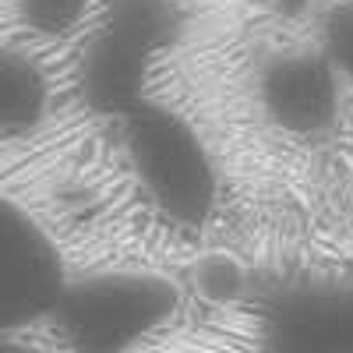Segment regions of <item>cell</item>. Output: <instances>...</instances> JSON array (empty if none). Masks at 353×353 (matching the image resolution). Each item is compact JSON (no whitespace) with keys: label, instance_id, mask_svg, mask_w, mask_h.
Instances as JSON below:
<instances>
[{"label":"cell","instance_id":"11","mask_svg":"<svg viewBox=\"0 0 353 353\" xmlns=\"http://www.w3.org/2000/svg\"><path fill=\"white\" fill-rule=\"evenodd\" d=\"M194 286L205 301L212 304H226V301H237L244 286H248V276H244V265L230 254H209L198 261L194 269Z\"/></svg>","mask_w":353,"mask_h":353},{"label":"cell","instance_id":"3","mask_svg":"<svg viewBox=\"0 0 353 353\" xmlns=\"http://www.w3.org/2000/svg\"><path fill=\"white\" fill-rule=\"evenodd\" d=\"M68 283L64 254L46 226L0 191V336L53 318Z\"/></svg>","mask_w":353,"mask_h":353},{"label":"cell","instance_id":"7","mask_svg":"<svg viewBox=\"0 0 353 353\" xmlns=\"http://www.w3.org/2000/svg\"><path fill=\"white\" fill-rule=\"evenodd\" d=\"M50 106V81L43 68L11 46H0V134L36 128Z\"/></svg>","mask_w":353,"mask_h":353},{"label":"cell","instance_id":"10","mask_svg":"<svg viewBox=\"0 0 353 353\" xmlns=\"http://www.w3.org/2000/svg\"><path fill=\"white\" fill-rule=\"evenodd\" d=\"M92 0H18V18L25 28L46 39H64L85 21Z\"/></svg>","mask_w":353,"mask_h":353},{"label":"cell","instance_id":"13","mask_svg":"<svg viewBox=\"0 0 353 353\" xmlns=\"http://www.w3.org/2000/svg\"><path fill=\"white\" fill-rule=\"evenodd\" d=\"M311 4V0H279V8L283 11H290V14H297V11H304Z\"/></svg>","mask_w":353,"mask_h":353},{"label":"cell","instance_id":"6","mask_svg":"<svg viewBox=\"0 0 353 353\" xmlns=\"http://www.w3.org/2000/svg\"><path fill=\"white\" fill-rule=\"evenodd\" d=\"M149 64H152V53L138 50L134 43L113 36L110 28L99 25L78 53L74 85H78L81 103L92 113L121 117L124 121L131 110H138L149 99L145 96Z\"/></svg>","mask_w":353,"mask_h":353},{"label":"cell","instance_id":"1","mask_svg":"<svg viewBox=\"0 0 353 353\" xmlns=\"http://www.w3.org/2000/svg\"><path fill=\"white\" fill-rule=\"evenodd\" d=\"M124 152L131 173L156 209L176 226H201L219 198L216 163L184 113L145 99L124 121Z\"/></svg>","mask_w":353,"mask_h":353},{"label":"cell","instance_id":"9","mask_svg":"<svg viewBox=\"0 0 353 353\" xmlns=\"http://www.w3.org/2000/svg\"><path fill=\"white\" fill-rule=\"evenodd\" d=\"M318 53L329 61V68L353 85V0H336L321 14L318 28Z\"/></svg>","mask_w":353,"mask_h":353},{"label":"cell","instance_id":"5","mask_svg":"<svg viewBox=\"0 0 353 353\" xmlns=\"http://www.w3.org/2000/svg\"><path fill=\"white\" fill-rule=\"evenodd\" d=\"M258 99L265 117L286 134H325L343 110V78L318 50L276 53L261 68Z\"/></svg>","mask_w":353,"mask_h":353},{"label":"cell","instance_id":"4","mask_svg":"<svg viewBox=\"0 0 353 353\" xmlns=\"http://www.w3.org/2000/svg\"><path fill=\"white\" fill-rule=\"evenodd\" d=\"M261 353H353V286L290 283L261 307Z\"/></svg>","mask_w":353,"mask_h":353},{"label":"cell","instance_id":"8","mask_svg":"<svg viewBox=\"0 0 353 353\" xmlns=\"http://www.w3.org/2000/svg\"><path fill=\"white\" fill-rule=\"evenodd\" d=\"M99 25L156 57L181 32V4L176 0H106Z\"/></svg>","mask_w":353,"mask_h":353},{"label":"cell","instance_id":"2","mask_svg":"<svg viewBox=\"0 0 353 353\" xmlns=\"http://www.w3.org/2000/svg\"><path fill=\"white\" fill-rule=\"evenodd\" d=\"M181 293L152 272H99L71 279L53 329L71 353H128L176 314Z\"/></svg>","mask_w":353,"mask_h":353},{"label":"cell","instance_id":"12","mask_svg":"<svg viewBox=\"0 0 353 353\" xmlns=\"http://www.w3.org/2000/svg\"><path fill=\"white\" fill-rule=\"evenodd\" d=\"M0 353H50L43 346H32L25 339H14V336H0Z\"/></svg>","mask_w":353,"mask_h":353}]
</instances>
